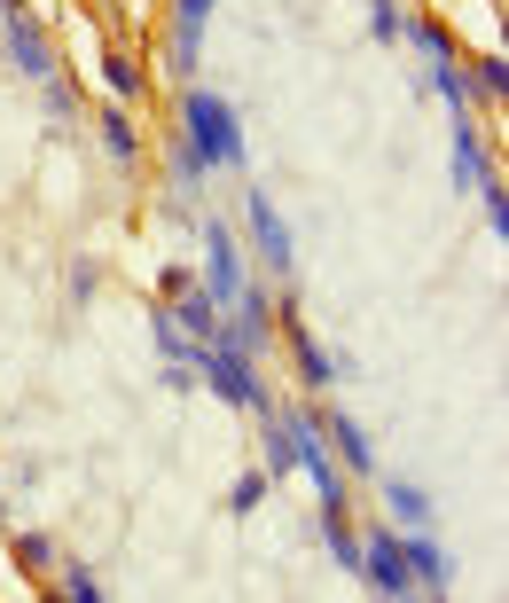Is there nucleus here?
Wrapping results in <instances>:
<instances>
[{"instance_id": "obj_1", "label": "nucleus", "mask_w": 509, "mask_h": 603, "mask_svg": "<svg viewBox=\"0 0 509 603\" xmlns=\"http://www.w3.org/2000/svg\"><path fill=\"white\" fill-rule=\"evenodd\" d=\"M361 564H369V580L384 588V596H408V588H416V580H408V557H400V541H384V533L361 549Z\"/></svg>"}, {"instance_id": "obj_2", "label": "nucleus", "mask_w": 509, "mask_h": 603, "mask_svg": "<svg viewBox=\"0 0 509 603\" xmlns=\"http://www.w3.org/2000/svg\"><path fill=\"white\" fill-rule=\"evenodd\" d=\"M188 126L204 134V157H235V126L220 102H204V94H188Z\"/></svg>"}, {"instance_id": "obj_3", "label": "nucleus", "mask_w": 509, "mask_h": 603, "mask_svg": "<svg viewBox=\"0 0 509 603\" xmlns=\"http://www.w3.org/2000/svg\"><path fill=\"white\" fill-rule=\"evenodd\" d=\"M212 376L228 384V400H243V408L259 400V384H251V369H235V361H212Z\"/></svg>"}, {"instance_id": "obj_4", "label": "nucleus", "mask_w": 509, "mask_h": 603, "mask_svg": "<svg viewBox=\"0 0 509 603\" xmlns=\"http://www.w3.org/2000/svg\"><path fill=\"white\" fill-rule=\"evenodd\" d=\"M329 431H337V447H345V463H353V470H369V439H361L353 423L337 416V423H329Z\"/></svg>"}]
</instances>
